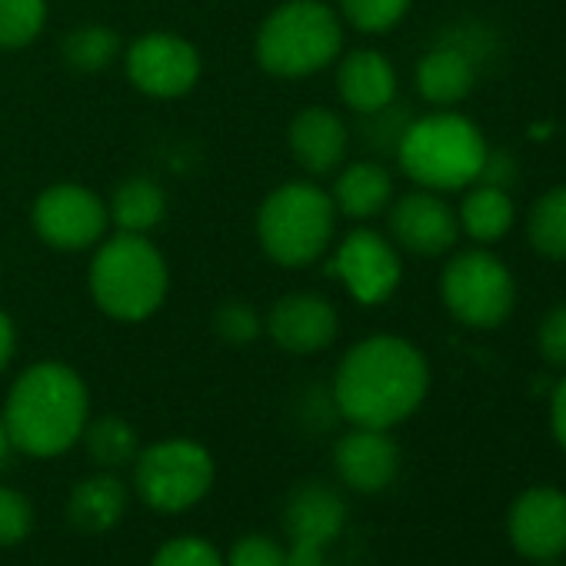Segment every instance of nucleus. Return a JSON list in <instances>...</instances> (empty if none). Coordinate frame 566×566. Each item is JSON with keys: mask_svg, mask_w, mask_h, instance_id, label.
I'll return each mask as SVG.
<instances>
[{"mask_svg": "<svg viewBox=\"0 0 566 566\" xmlns=\"http://www.w3.org/2000/svg\"><path fill=\"white\" fill-rule=\"evenodd\" d=\"M430 390L427 357L403 337L377 334L347 350L334 377V403L354 427L390 430L413 417Z\"/></svg>", "mask_w": 566, "mask_h": 566, "instance_id": "nucleus-1", "label": "nucleus"}, {"mask_svg": "<svg viewBox=\"0 0 566 566\" xmlns=\"http://www.w3.org/2000/svg\"><path fill=\"white\" fill-rule=\"evenodd\" d=\"M91 394L84 377L57 360H44L28 367L4 407V427L18 450L31 457H57L67 453L87 427Z\"/></svg>", "mask_w": 566, "mask_h": 566, "instance_id": "nucleus-2", "label": "nucleus"}, {"mask_svg": "<svg viewBox=\"0 0 566 566\" xmlns=\"http://www.w3.org/2000/svg\"><path fill=\"white\" fill-rule=\"evenodd\" d=\"M91 260V297L94 304L124 324L154 317L170 291V270L164 253L147 233H114L94 247Z\"/></svg>", "mask_w": 566, "mask_h": 566, "instance_id": "nucleus-3", "label": "nucleus"}, {"mask_svg": "<svg viewBox=\"0 0 566 566\" xmlns=\"http://www.w3.org/2000/svg\"><path fill=\"white\" fill-rule=\"evenodd\" d=\"M337 217L331 190L314 180H287L270 190L256 210L260 250L280 266H311L331 250Z\"/></svg>", "mask_w": 566, "mask_h": 566, "instance_id": "nucleus-4", "label": "nucleus"}, {"mask_svg": "<svg viewBox=\"0 0 566 566\" xmlns=\"http://www.w3.org/2000/svg\"><path fill=\"white\" fill-rule=\"evenodd\" d=\"M256 64L273 77H311L344 54V18L324 0H283L256 31Z\"/></svg>", "mask_w": 566, "mask_h": 566, "instance_id": "nucleus-5", "label": "nucleus"}, {"mask_svg": "<svg viewBox=\"0 0 566 566\" xmlns=\"http://www.w3.org/2000/svg\"><path fill=\"white\" fill-rule=\"evenodd\" d=\"M483 130L453 111H437L407 124L397 157L403 174L427 190H467L476 184V174L486 157Z\"/></svg>", "mask_w": 566, "mask_h": 566, "instance_id": "nucleus-6", "label": "nucleus"}, {"mask_svg": "<svg viewBox=\"0 0 566 566\" xmlns=\"http://www.w3.org/2000/svg\"><path fill=\"white\" fill-rule=\"evenodd\" d=\"M440 297L460 324L473 331H493L506 324L516 307V280L496 253L473 247L443 266Z\"/></svg>", "mask_w": 566, "mask_h": 566, "instance_id": "nucleus-7", "label": "nucleus"}, {"mask_svg": "<svg viewBox=\"0 0 566 566\" xmlns=\"http://www.w3.org/2000/svg\"><path fill=\"white\" fill-rule=\"evenodd\" d=\"M134 480L147 506L180 513L207 496L213 483V457L197 440H160L137 453Z\"/></svg>", "mask_w": 566, "mask_h": 566, "instance_id": "nucleus-8", "label": "nucleus"}, {"mask_svg": "<svg viewBox=\"0 0 566 566\" xmlns=\"http://www.w3.org/2000/svg\"><path fill=\"white\" fill-rule=\"evenodd\" d=\"M34 230L38 237L64 253L94 250L111 227L107 200L84 184H51L34 200Z\"/></svg>", "mask_w": 566, "mask_h": 566, "instance_id": "nucleus-9", "label": "nucleus"}, {"mask_svg": "<svg viewBox=\"0 0 566 566\" xmlns=\"http://www.w3.org/2000/svg\"><path fill=\"white\" fill-rule=\"evenodd\" d=\"M331 276H337L344 283V291L364 304V307H380L387 304L400 280H403V263H400V250L390 237L370 230V227H357L354 233H347L334 256H331Z\"/></svg>", "mask_w": 566, "mask_h": 566, "instance_id": "nucleus-10", "label": "nucleus"}, {"mask_svg": "<svg viewBox=\"0 0 566 566\" xmlns=\"http://www.w3.org/2000/svg\"><path fill=\"white\" fill-rule=\"evenodd\" d=\"M127 81L157 101L184 97L200 81V51L170 31H154L137 38L124 54Z\"/></svg>", "mask_w": 566, "mask_h": 566, "instance_id": "nucleus-11", "label": "nucleus"}, {"mask_svg": "<svg viewBox=\"0 0 566 566\" xmlns=\"http://www.w3.org/2000/svg\"><path fill=\"white\" fill-rule=\"evenodd\" d=\"M390 240L397 250H407L413 256H443L460 240L457 210L427 187H417L397 200H390Z\"/></svg>", "mask_w": 566, "mask_h": 566, "instance_id": "nucleus-12", "label": "nucleus"}, {"mask_svg": "<svg viewBox=\"0 0 566 566\" xmlns=\"http://www.w3.org/2000/svg\"><path fill=\"white\" fill-rule=\"evenodd\" d=\"M263 331L270 334V340L297 357H311L327 350L337 334H340V317L334 311V304L314 291H297V294H283L266 321Z\"/></svg>", "mask_w": 566, "mask_h": 566, "instance_id": "nucleus-13", "label": "nucleus"}, {"mask_svg": "<svg viewBox=\"0 0 566 566\" xmlns=\"http://www.w3.org/2000/svg\"><path fill=\"white\" fill-rule=\"evenodd\" d=\"M510 543L526 559H556L566 553V493L556 486L523 490L506 516Z\"/></svg>", "mask_w": 566, "mask_h": 566, "instance_id": "nucleus-14", "label": "nucleus"}, {"mask_svg": "<svg viewBox=\"0 0 566 566\" xmlns=\"http://www.w3.org/2000/svg\"><path fill=\"white\" fill-rule=\"evenodd\" d=\"M287 144L294 160L311 177H331L344 167L350 150V130L331 107H307L291 120Z\"/></svg>", "mask_w": 566, "mask_h": 566, "instance_id": "nucleus-15", "label": "nucleus"}, {"mask_svg": "<svg viewBox=\"0 0 566 566\" xmlns=\"http://www.w3.org/2000/svg\"><path fill=\"white\" fill-rule=\"evenodd\" d=\"M334 463L347 486L360 493H380L394 483L400 470V450L387 430L357 427L347 437H340L334 450Z\"/></svg>", "mask_w": 566, "mask_h": 566, "instance_id": "nucleus-16", "label": "nucleus"}, {"mask_svg": "<svg viewBox=\"0 0 566 566\" xmlns=\"http://www.w3.org/2000/svg\"><path fill=\"white\" fill-rule=\"evenodd\" d=\"M344 520H347V506L340 493L324 483L297 486L287 496V506H283V523H287L291 543H304L317 549H324L340 536Z\"/></svg>", "mask_w": 566, "mask_h": 566, "instance_id": "nucleus-17", "label": "nucleus"}, {"mask_svg": "<svg viewBox=\"0 0 566 566\" xmlns=\"http://www.w3.org/2000/svg\"><path fill=\"white\" fill-rule=\"evenodd\" d=\"M340 101L357 114H377L397 104V71L380 51H350L337 67Z\"/></svg>", "mask_w": 566, "mask_h": 566, "instance_id": "nucleus-18", "label": "nucleus"}, {"mask_svg": "<svg viewBox=\"0 0 566 566\" xmlns=\"http://www.w3.org/2000/svg\"><path fill=\"white\" fill-rule=\"evenodd\" d=\"M476 64L453 44L437 41L417 64V91L433 107H457L476 87Z\"/></svg>", "mask_w": 566, "mask_h": 566, "instance_id": "nucleus-19", "label": "nucleus"}, {"mask_svg": "<svg viewBox=\"0 0 566 566\" xmlns=\"http://www.w3.org/2000/svg\"><path fill=\"white\" fill-rule=\"evenodd\" d=\"M331 200L340 217H350L357 223L374 220L384 213L394 200V177L377 160H357L337 170V180L331 187Z\"/></svg>", "mask_w": 566, "mask_h": 566, "instance_id": "nucleus-20", "label": "nucleus"}, {"mask_svg": "<svg viewBox=\"0 0 566 566\" xmlns=\"http://www.w3.org/2000/svg\"><path fill=\"white\" fill-rule=\"evenodd\" d=\"M127 510V490L114 473H97L71 490L67 516L84 533H104L120 523Z\"/></svg>", "mask_w": 566, "mask_h": 566, "instance_id": "nucleus-21", "label": "nucleus"}, {"mask_svg": "<svg viewBox=\"0 0 566 566\" xmlns=\"http://www.w3.org/2000/svg\"><path fill=\"white\" fill-rule=\"evenodd\" d=\"M460 233H467L476 243H496L503 240L516 223V207L510 190L490 187V184H470L460 210H457Z\"/></svg>", "mask_w": 566, "mask_h": 566, "instance_id": "nucleus-22", "label": "nucleus"}, {"mask_svg": "<svg viewBox=\"0 0 566 566\" xmlns=\"http://www.w3.org/2000/svg\"><path fill=\"white\" fill-rule=\"evenodd\" d=\"M107 210L111 223H117L120 233H150L167 213V197L157 180L130 177L114 190Z\"/></svg>", "mask_w": 566, "mask_h": 566, "instance_id": "nucleus-23", "label": "nucleus"}, {"mask_svg": "<svg viewBox=\"0 0 566 566\" xmlns=\"http://www.w3.org/2000/svg\"><path fill=\"white\" fill-rule=\"evenodd\" d=\"M526 237L539 256L566 260V184H556L536 197L526 213Z\"/></svg>", "mask_w": 566, "mask_h": 566, "instance_id": "nucleus-24", "label": "nucleus"}, {"mask_svg": "<svg viewBox=\"0 0 566 566\" xmlns=\"http://www.w3.org/2000/svg\"><path fill=\"white\" fill-rule=\"evenodd\" d=\"M84 443L104 470H117L130 460H137V430L124 417H101L84 427Z\"/></svg>", "mask_w": 566, "mask_h": 566, "instance_id": "nucleus-25", "label": "nucleus"}, {"mask_svg": "<svg viewBox=\"0 0 566 566\" xmlns=\"http://www.w3.org/2000/svg\"><path fill=\"white\" fill-rule=\"evenodd\" d=\"M120 54V38L104 28V24H84V28H74L64 41V57L71 67L77 71H104L114 57Z\"/></svg>", "mask_w": 566, "mask_h": 566, "instance_id": "nucleus-26", "label": "nucleus"}, {"mask_svg": "<svg viewBox=\"0 0 566 566\" xmlns=\"http://www.w3.org/2000/svg\"><path fill=\"white\" fill-rule=\"evenodd\" d=\"M48 0H0V51H21L41 38Z\"/></svg>", "mask_w": 566, "mask_h": 566, "instance_id": "nucleus-27", "label": "nucleus"}, {"mask_svg": "<svg viewBox=\"0 0 566 566\" xmlns=\"http://www.w3.org/2000/svg\"><path fill=\"white\" fill-rule=\"evenodd\" d=\"M410 4L413 0H340L337 14L360 34H387L407 18Z\"/></svg>", "mask_w": 566, "mask_h": 566, "instance_id": "nucleus-28", "label": "nucleus"}, {"mask_svg": "<svg viewBox=\"0 0 566 566\" xmlns=\"http://www.w3.org/2000/svg\"><path fill=\"white\" fill-rule=\"evenodd\" d=\"M440 41H447V44L460 48V51L476 64V71L490 67V64L503 54L500 34H496L490 24H483V21H463V24L450 28Z\"/></svg>", "mask_w": 566, "mask_h": 566, "instance_id": "nucleus-29", "label": "nucleus"}, {"mask_svg": "<svg viewBox=\"0 0 566 566\" xmlns=\"http://www.w3.org/2000/svg\"><path fill=\"white\" fill-rule=\"evenodd\" d=\"M150 566H227L213 543L200 536H177L164 543Z\"/></svg>", "mask_w": 566, "mask_h": 566, "instance_id": "nucleus-30", "label": "nucleus"}, {"mask_svg": "<svg viewBox=\"0 0 566 566\" xmlns=\"http://www.w3.org/2000/svg\"><path fill=\"white\" fill-rule=\"evenodd\" d=\"M34 526V510L28 496L14 486H0V546L21 543Z\"/></svg>", "mask_w": 566, "mask_h": 566, "instance_id": "nucleus-31", "label": "nucleus"}, {"mask_svg": "<svg viewBox=\"0 0 566 566\" xmlns=\"http://www.w3.org/2000/svg\"><path fill=\"white\" fill-rule=\"evenodd\" d=\"M213 331L227 340V344H253L263 331V321L256 317V311L250 304L230 301L217 311L213 317Z\"/></svg>", "mask_w": 566, "mask_h": 566, "instance_id": "nucleus-32", "label": "nucleus"}, {"mask_svg": "<svg viewBox=\"0 0 566 566\" xmlns=\"http://www.w3.org/2000/svg\"><path fill=\"white\" fill-rule=\"evenodd\" d=\"M536 347L549 367H566V304H556L553 311L543 314L536 331Z\"/></svg>", "mask_w": 566, "mask_h": 566, "instance_id": "nucleus-33", "label": "nucleus"}, {"mask_svg": "<svg viewBox=\"0 0 566 566\" xmlns=\"http://www.w3.org/2000/svg\"><path fill=\"white\" fill-rule=\"evenodd\" d=\"M227 566H287V549L266 536H243L230 546Z\"/></svg>", "mask_w": 566, "mask_h": 566, "instance_id": "nucleus-34", "label": "nucleus"}, {"mask_svg": "<svg viewBox=\"0 0 566 566\" xmlns=\"http://www.w3.org/2000/svg\"><path fill=\"white\" fill-rule=\"evenodd\" d=\"M520 177V167H516V157L503 147L496 150H486L483 157V167L476 174V184H490V187H500V190H510Z\"/></svg>", "mask_w": 566, "mask_h": 566, "instance_id": "nucleus-35", "label": "nucleus"}, {"mask_svg": "<svg viewBox=\"0 0 566 566\" xmlns=\"http://www.w3.org/2000/svg\"><path fill=\"white\" fill-rule=\"evenodd\" d=\"M549 427H553L556 443L566 450V377L553 387V397H549Z\"/></svg>", "mask_w": 566, "mask_h": 566, "instance_id": "nucleus-36", "label": "nucleus"}, {"mask_svg": "<svg viewBox=\"0 0 566 566\" xmlns=\"http://www.w3.org/2000/svg\"><path fill=\"white\" fill-rule=\"evenodd\" d=\"M14 350H18V331H14V321L0 311V374L8 370V364L14 360Z\"/></svg>", "mask_w": 566, "mask_h": 566, "instance_id": "nucleus-37", "label": "nucleus"}, {"mask_svg": "<svg viewBox=\"0 0 566 566\" xmlns=\"http://www.w3.org/2000/svg\"><path fill=\"white\" fill-rule=\"evenodd\" d=\"M287 566H327V563H324V549L304 546V543H291V549H287Z\"/></svg>", "mask_w": 566, "mask_h": 566, "instance_id": "nucleus-38", "label": "nucleus"}, {"mask_svg": "<svg viewBox=\"0 0 566 566\" xmlns=\"http://www.w3.org/2000/svg\"><path fill=\"white\" fill-rule=\"evenodd\" d=\"M14 450V443H11V437H8V427H4V417H0V463L8 460V453Z\"/></svg>", "mask_w": 566, "mask_h": 566, "instance_id": "nucleus-39", "label": "nucleus"}, {"mask_svg": "<svg viewBox=\"0 0 566 566\" xmlns=\"http://www.w3.org/2000/svg\"><path fill=\"white\" fill-rule=\"evenodd\" d=\"M543 566H559V563H553V559H546V563H543Z\"/></svg>", "mask_w": 566, "mask_h": 566, "instance_id": "nucleus-40", "label": "nucleus"}]
</instances>
